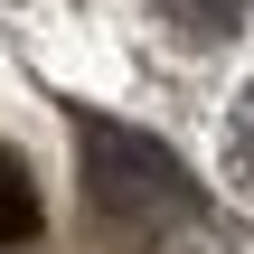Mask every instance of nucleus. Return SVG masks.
<instances>
[{
    "instance_id": "f257e3e1",
    "label": "nucleus",
    "mask_w": 254,
    "mask_h": 254,
    "mask_svg": "<svg viewBox=\"0 0 254 254\" xmlns=\"http://www.w3.org/2000/svg\"><path fill=\"white\" fill-rule=\"evenodd\" d=\"M75 160H85V198H94V217H104L113 236L151 245V236H170V226H198V189H189V170H179L160 141H141V132H123V123H85V132H75Z\"/></svg>"
},
{
    "instance_id": "f03ea898",
    "label": "nucleus",
    "mask_w": 254,
    "mask_h": 254,
    "mask_svg": "<svg viewBox=\"0 0 254 254\" xmlns=\"http://www.w3.org/2000/svg\"><path fill=\"white\" fill-rule=\"evenodd\" d=\"M38 236V189H28V170L0 151V245H28Z\"/></svg>"
},
{
    "instance_id": "7ed1b4c3",
    "label": "nucleus",
    "mask_w": 254,
    "mask_h": 254,
    "mask_svg": "<svg viewBox=\"0 0 254 254\" xmlns=\"http://www.w3.org/2000/svg\"><path fill=\"white\" fill-rule=\"evenodd\" d=\"M160 19H170L179 38H198V47H207V38H226V28L245 19V0H160Z\"/></svg>"
},
{
    "instance_id": "20e7f679",
    "label": "nucleus",
    "mask_w": 254,
    "mask_h": 254,
    "mask_svg": "<svg viewBox=\"0 0 254 254\" xmlns=\"http://www.w3.org/2000/svg\"><path fill=\"white\" fill-rule=\"evenodd\" d=\"M226 179L254 198V85L236 94V123H226Z\"/></svg>"
}]
</instances>
